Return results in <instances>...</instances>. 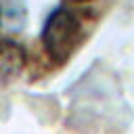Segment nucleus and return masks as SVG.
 Listing matches in <instances>:
<instances>
[{
    "instance_id": "f257e3e1",
    "label": "nucleus",
    "mask_w": 134,
    "mask_h": 134,
    "mask_svg": "<svg viewBox=\"0 0 134 134\" xmlns=\"http://www.w3.org/2000/svg\"><path fill=\"white\" fill-rule=\"evenodd\" d=\"M82 36V23L77 15L65 6L54 8L42 27V44L50 59L57 63H63L69 59L73 48L77 46V40Z\"/></svg>"
},
{
    "instance_id": "f03ea898",
    "label": "nucleus",
    "mask_w": 134,
    "mask_h": 134,
    "mask_svg": "<svg viewBox=\"0 0 134 134\" xmlns=\"http://www.w3.org/2000/svg\"><path fill=\"white\" fill-rule=\"evenodd\" d=\"M71 2H90V0H71Z\"/></svg>"
},
{
    "instance_id": "7ed1b4c3",
    "label": "nucleus",
    "mask_w": 134,
    "mask_h": 134,
    "mask_svg": "<svg viewBox=\"0 0 134 134\" xmlns=\"http://www.w3.org/2000/svg\"><path fill=\"white\" fill-rule=\"evenodd\" d=\"M0 19H2V15H0Z\"/></svg>"
}]
</instances>
